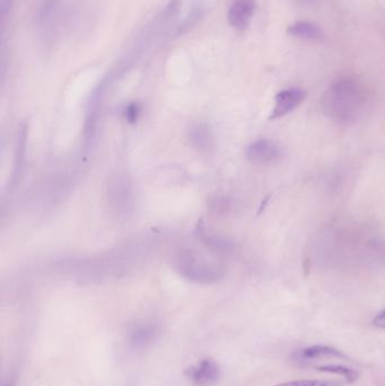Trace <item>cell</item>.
<instances>
[{"instance_id": "16", "label": "cell", "mask_w": 385, "mask_h": 386, "mask_svg": "<svg viewBox=\"0 0 385 386\" xmlns=\"http://www.w3.org/2000/svg\"><path fill=\"white\" fill-rule=\"evenodd\" d=\"M299 3H302V5H313L315 1H318V0H299Z\"/></svg>"}, {"instance_id": "13", "label": "cell", "mask_w": 385, "mask_h": 386, "mask_svg": "<svg viewBox=\"0 0 385 386\" xmlns=\"http://www.w3.org/2000/svg\"><path fill=\"white\" fill-rule=\"evenodd\" d=\"M344 382L340 381L302 380L286 382L275 386H341Z\"/></svg>"}, {"instance_id": "3", "label": "cell", "mask_w": 385, "mask_h": 386, "mask_svg": "<svg viewBox=\"0 0 385 386\" xmlns=\"http://www.w3.org/2000/svg\"><path fill=\"white\" fill-rule=\"evenodd\" d=\"M178 267L183 276H187L192 280L202 281V282L213 281L217 280L218 277L222 276L220 269L201 261L200 258L192 256L191 253L182 254L178 258Z\"/></svg>"}, {"instance_id": "12", "label": "cell", "mask_w": 385, "mask_h": 386, "mask_svg": "<svg viewBox=\"0 0 385 386\" xmlns=\"http://www.w3.org/2000/svg\"><path fill=\"white\" fill-rule=\"evenodd\" d=\"M190 141L194 144V147L206 149L209 147L211 136H210L209 129L207 125H198L190 131Z\"/></svg>"}, {"instance_id": "9", "label": "cell", "mask_w": 385, "mask_h": 386, "mask_svg": "<svg viewBox=\"0 0 385 386\" xmlns=\"http://www.w3.org/2000/svg\"><path fill=\"white\" fill-rule=\"evenodd\" d=\"M220 374V370L215 361L211 359L202 361L197 370H192V377L198 383H208L210 381L216 380Z\"/></svg>"}, {"instance_id": "8", "label": "cell", "mask_w": 385, "mask_h": 386, "mask_svg": "<svg viewBox=\"0 0 385 386\" xmlns=\"http://www.w3.org/2000/svg\"><path fill=\"white\" fill-rule=\"evenodd\" d=\"M108 195H111L112 204H115L117 208H128V204L130 202V189L126 180H115Z\"/></svg>"}, {"instance_id": "14", "label": "cell", "mask_w": 385, "mask_h": 386, "mask_svg": "<svg viewBox=\"0 0 385 386\" xmlns=\"http://www.w3.org/2000/svg\"><path fill=\"white\" fill-rule=\"evenodd\" d=\"M373 324L381 329H385V309L376 314L373 319Z\"/></svg>"}, {"instance_id": "4", "label": "cell", "mask_w": 385, "mask_h": 386, "mask_svg": "<svg viewBox=\"0 0 385 386\" xmlns=\"http://www.w3.org/2000/svg\"><path fill=\"white\" fill-rule=\"evenodd\" d=\"M283 155V148L270 139L255 141L245 149L246 160L255 165H270L278 162Z\"/></svg>"}, {"instance_id": "2", "label": "cell", "mask_w": 385, "mask_h": 386, "mask_svg": "<svg viewBox=\"0 0 385 386\" xmlns=\"http://www.w3.org/2000/svg\"><path fill=\"white\" fill-rule=\"evenodd\" d=\"M65 16V0H40L35 12V27L45 43H52Z\"/></svg>"}, {"instance_id": "7", "label": "cell", "mask_w": 385, "mask_h": 386, "mask_svg": "<svg viewBox=\"0 0 385 386\" xmlns=\"http://www.w3.org/2000/svg\"><path fill=\"white\" fill-rule=\"evenodd\" d=\"M287 33L293 38L305 41L322 42L325 40V33L321 27L313 22L299 21L294 23L287 29Z\"/></svg>"}, {"instance_id": "10", "label": "cell", "mask_w": 385, "mask_h": 386, "mask_svg": "<svg viewBox=\"0 0 385 386\" xmlns=\"http://www.w3.org/2000/svg\"><path fill=\"white\" fill-rule=\"evenodd\" d=\"M301 356L304 359H316V358L321 357L347 358V356L342 354L341 351L332 348V347H328V346H312V347L304 349L301 352Z\"/></svg>"}, {"instance_id": "6", "label": "cell", "mask_w": 385, "mask_h": 386, "mask_svg": "<svg viewBox=\"0 0 385 386\" xmlns=\"http://www.w3.org/2000/svg\"><path fill=\"white\" fill-rule=\"evenodd\" d=\"M305 91L301 88H287L280 91L275 97V106L271 112L270 120H277L296 109L305 101Z\"/></svg>"}, {"instance_id": "5", "label": "cell", "mask_w": 385, "mask_h": 386, "mask_svg": "<svg viewBox=\"0 0 385 386\" xmlns=\"http://www.w3.org/2000/svg\"><path fill=\"white\" fill-rule=\"evenodd\" d=\"M257 10V0H232L227 10V22L233 29H248Z\"/></svg>"}, {"instance_id": "11", "label": "cell", "mask_w": 385, "mask_h": 386, "mask_svg": "<svg viewBox=\"0 0 385 386\" xmlns=\"http://www.w3.org/2000/svg\"><path fill=\"white\" fill-rule=\"evenodd\" d=\"M315 370H318V372H322V373H331L336 374V375H341L344 376L347 381L348 383H353L358 380L360 377V373L358 370H353V368L345 367V366H340V365H325V366H318V367H315Z\"/></svg>"}, {"instance_id": "1", "label": "cell", "mask_w": 385, "mask_h": 386, "mask_svg": "<svg viewBox=\"0 0 385 386\" xmlns=\"http://www.w3.org/2000/svg\"><path fill=\"white\" fill-rule=\"evenodd\" d=\"M366 103V92L351 78L334 82L322 96L321 106L325 114L339 123H349L358 118Z\"/></svg>"}, {"instance_id": "15", "label": "cell", "mask_w": 385, "mask_h": 386, "mask_svg": "<svg viewBox=\"0 0 385 386\" xmlns=\"http://www.w3.org/2000/svg\"><path fill=\"white\" fill-rule=\"evenodd\" d=\"M138 113H139V110H138L137 106H131L128 108L126 117H127L129 121L135 122L137 120Z\"/></svg>"}]
</instances>
